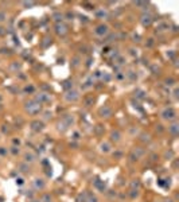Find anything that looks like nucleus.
Wrapping results in <instances>:
<instances>
[{"mask_svg":"<svg viewBox=\"0 0 179 202\" xmlns=\"http://www.w3.org/2000/svg\"><path fill=\"white\" fill-rule=\"evenodd\" d=\"M109 137H111V141H113V143H119V141H121V139H123V133H121V131H119V129H113V131H111Z\"/></svg>","mask_w":179,"mask_h":202,"instance_id":"6e6552de","label":"nucleus"},{"mask_svg":"<svg viewBox=\"0 0 179 202\" xmlns=\"http://www.w3.org/2000/svg\"><path fill=\"white\" fill-rule=\"evenodd\" d=\"M112 113H113V111L109 105H104V107H101L99 109V115L101 119H109V117L112 116Z\"/></svg>","mask_w":179,"mask_h":202,"instance_id":"39448f33","label":"nucleus"},{"mask_svg":"<svg viewBox=\"0 0 179 202\" xmlns=\"http://www.w3.org/2000/svg\"><path fill=\"white\" fill-rule=\"evenodd\" d=\"M144 152H145V149H144V148H141V147H135V148L132 149V154H135V155H136L137 158H139V159L144 155Z\"/></svg>","mask_w":179,"mask_h":202,"instance_id":"dca6fc26","label":"nucleus"},{"mask_svg":"<svg viewBox=\"0 0 179 202\" xmlns=\"http://www.w3.org/2000/svg\"><path fill=\"white\" fill-rule=\"evenodd\" d=\"M99 149L101 154H109L112 151V145L109 141H101L100 145H99Z\"/></svg>","mask_w":179,"mask_h":202,"instance_id":"1a4fd4ad","label":"nucleus"},{"mask_svg":"<svg viewBox=\"0 0 179 202\" xmlns=\"http://www.w3.org/2000/svg\"><path fill=\"white\" fill-rule=\"evenodd\" d=\"M65 100L67 101V103H76V101L80 100V92L78 90H69L66 94H65Z\"/></svg>","mask_w":179,"mask_h":202,"instance_id":"20e7f679","label":"nucleus"},{"mask_svg":"<svg viewBox=\"0 0 179 202\" xmlns=\"http://www.w3.org/2000/svg\"><path fill=\"white\" fill-rule=\"evenodd\" d=\"M129 197H131L132 200H135L136 197H139V190H131V191H129Z\"/></svg>","mask_w":179,"mask_h":202,"instance_id":"4be33fe9","label":"nucleus"},{"mask_svg":"<svg viewBox=\"0 0 179 202\" xmlns=\"http://www.w3.org/2000/svg\"><path fill=\"white\" fill-rule=\"evenodd\" d=\"M171 156H174V154H172L171 151H170V152H166V159L170 160V158H171Z\"/></svg>","mask_w":179,"mask_h":202,"instance_id":"c85d7f7f","label":"nucleus"},{"mask_svg":"<svg viewBox=\"0 0 179 202\" xmlns=\"http://www.w3.org/2000/svg\"><path fill=\"white\" fill-rule=\"evenodd\" d=\"M12 144H14L15 147H19V145L22 144V141H20L19 137H18V139H12Z\"/></svg>","mask_w":179,"mask_h":202,"instance_id":"bb28decb","label":"nucleus"},{"mask_svg":"<svg viewBox=\"0 0 179 202\" xmlns=\"http://www.w3.org/2000/svg\"><path fill=\"white\" fill-rule=\"evenodd\" d=\"M86 202H99V198H97L94 194L89 193L88 191V195H86Z\"/></svg>","mask_w":179,"mask_h":202,"instance_id":"aec40b11","label":"nucleus"},{"mask_svg":"<svg viewBox=\"0 0 179 202\" xmlns=\"http://www.w3.org/2000/svg\"><path fill=\"white\" fill-rule=\"evenodd\" d=\"M96 16L99 19H104V18H107L108 16V12H107V10H104V8H100V10L96 11Z\"/></svg>","mask_w":179,"mask_h":202,"instance_id":"f3484780","label":"nucleus"},{"mask_svg":"<svg viewBox=\"0 0 179 202\" xmlns=\"http://www.w3.org/2000/svg\"><path fill=\"white\" fill-rule=\"evenodd\" d=\"M129 187H131V190H139L140 189V181L139 179H133L131 182V185H129Z\"/></svg>","mask_w":179,"mask_h":202,"instance_id":"a211bd4d","label":"nucleus"},{"mask_svg":"<svg viewBox=\"0 0 179 202\" xmlns=\"http://www.w3.org/2000/svg\"><path fill=\"white\" fill-rule=\"evenodd\" d=\"M23 159H24V163H34V162L36 160V156L34 155V154H32V152H26V154H24V155H23Z\"/></svg>","mask_w":179,"mask_h":202,"instance_id":"f8f14e48","label":"nucleus"},{"mask_svg":"<svg viewBox=\"0 0 179 202\" xmlns=\"http://www.w3.org/2000/svg\"><path fill=\"white\" fill-rule=\"evenodd\" d=\"M177 116H178V113H177V111H175V109H174L172 107L164 108L163 111L160 112L162 120L168 121V123H171V121H175V120H177Z\"/></svg>","mask_w":179,"mask_h":202,"instance_id":"f03ea898","label":"nucleus"},{"mask_svg":"<svg viewBox=\"0 0 179 202\" xmlns=\"http://www.w3.org/2000/svg\"><path fill=\"white\" fill-rule=\"evenodd\" d=\"M24 109H26V112L30 116H36L42 112V105L35 100H30L26 103V105H24Z\"/></svg>","mask_w":179,"mask_h":202,"instance_id":"f257e3e1","label":"nucleus"},{"mask_svg":"<svg viewBox=\"0 0 179 202\" xmlns=\"http://www.w3.org/2000/svg\"><path fill=\"white\" fill-rule=\"evenodd\" d=\"M140 22L141 24H143L144 27H148L149 24L152 23V16L149 15V14H144L143 16H141V19H140Z\"/></svg>","mask_w":179,"mask_h":202,"instance_id":"4468645a","label":"nucleus"},{"mask_svg":"<svg viewBox=\"0 0 179 202\" xmlns=\"http://www.w3.org/2000/svg\"><path fill=\"white\" fill-rule=\"evenodd\" d=\"M44 186H46V182H44V179H42V178H36V179H34L35 190H43Z\"/></svg>","mask_w":179,"mask_h":202,"instance_id":"ddd939ff","label":"nucleus"},{"mask_svg":"<svg viewBox=\"0 0 179 202\" xmlns=\"http://www.w3.org/2000/svg\"><path fill=\"white\" fill-rule=\"evenodd\" d=\"M34 100L38 101L40 105L47 104V103H50V94H47V93H38V94L35 96Z\"/></svg>","mask_w":179,"mask_h":202,"instance_id":"423d86ee","label":"nucleus"},{"mask_svg":"<svg viewBox=\"0 0 179 202\" xmlns=\"http://www.w3.org/2000/svg\"><path fill=\"white\" fill-rule=\"evenodd\" d=\"M34 90H35V88L32 86V85H30V86H26V88H24V92H30V93H34Z\"/></svg>","mask_w":179,"mask_h":202,"instance_id":"cd10ccee","label":"nucleus"},{"mask_svg":"<svg viewBox=\"0 0 179 202\" xmlns=\"http://www.w3.org/2000/svg\"><path fill=\"white\" fill-rule=\"evenodd\" d=\"M86 195H88V191H82L78 194V197H77V202H86Z\"/></svg>","mask_w":179,"mask_h":202,"instance_id":"6ab92c4d","label":"nucleus"},{"mask_svg":"<svg viewBox=\"0 0 179 202\" xmlns=\"http://www.w3.org/2000/svg\"><path fill=\"white\" fill-rule=\"evenodd\" d=\"M7 154H8V149L6 147H0V155H2V156H7Z\"/></svg>","mask_w":179,"mask_h":202,"instance_id":"393cba45","label":"nucleus"},{"mask_svg":"<svg viewBox=\"0 0 179 202\" xmlns=\"http://www.w3.org/2000/svg\"><path fill=\"white\" fill-rule=\"evenodd\" d=\"M10 151H11V154H12V155H14V156H16V155H19L20 149H19V147H15V145H12Z\"/></svg>","mask_w":179,"mask_h":202,"instance_id":"412c9836","label":"nucleus"},{"mask_svg":"<svg viewBox=\"0 0 179 202\" xmlns=\"http://www.w3.org/2000/svg\"><path fill=\"white\" fill-rule=\"evenodd\" d=\"M30 125H31V129L35 132H42L44 129V123L42 120H34V121H31Z\"/></svg>","mask_w":179,"mask_h":202,"instance_id":"0eeeda50","label":"nucleus"},{"mask_svg":"<svg viewBox=\"0 0 179 202\" xmlns=\"http://www.w3.org/2000/svg\"><path fill=\"white\" fill-rule=\"evenodd\" d=\"M108 32H109V26L108 24H104V23L99 24V26L94 28L96 36H105V35H108Z\"/></svg>","mask_w":179,"mask_h":202,"instance_id":"7ed1b4c3","label":"nucleus"},{"mask_svg":"<svg viewBox=\"0 0 179 202\" xmlns=\"http://www.w3.org/2000/svg\"><path fill=\"white\" fill-rule=\"evenodd\" d=\"M139 140L143 141V143H149V141H151V135H149V133H145V132L139 133Z\"/></svg>","mask_w":179,"mask_h":202,"instance_id":"2eb2a0df","label":"nucleus"},{"mask_svg":"<svg viewBox=\"0 0 179 202\" xmlns=\"http://www.w3.org/2000/svg\"><path fill=\"white\" fill-rule=\"evenodd\" d=\"M164 202H174V200H172V198H166Z\"/></svg>","mask_w":179,"mask_h":202,"instance_id":"c756f323","label":"nucleus"},{"mask_svg":"<svg viewBox=\"0 0 179 202\" xmlns=\"http://www.w3.org/2000/svg\"><path fill=\"white\" fill-rule=\"evenodd\" d=\"M51 116H53V113H51V112H44V113H43V120H48V119H51Z\"/></svg>","mask_w":179,"mask_h":202,"instance_id":"a878e982","label":"nucleus"},{"mask_svg":"<svg viewBox=\"0 0 179 202\" xmlns=\"http://www.w3.org/2000/svg\"><path fill=\"white\" fill-rule=\"evenodd\" d=\"M6 20H7V14L4 11H0V23L6 22Z\"/></svg>","mask_w":179,"mask_h":202,"instance_id":"5701e85b","label":"nucleus"},{"mask_svg":"<svg viewBox=\"0 0 179 202\" xmlns=\"http://www.w3.org/2000/svg\"><path fill=\"white\" fill-rule=\"evenodd\" d=\"M168 132L170 135L172 136H178V132H179V123L175 120V121H171V124L168 125Z\"/></svg>","mask_w":179,"mask_h":202,"instance_id":"9b49d317","label":"nucleus"},{"mask_svg":"<svg viewBox=\"0 0 179 202\" xmlns=\"http://www.w3.org/2000/svg\"><path fill=\"white\" fill-rule=\"evenodd\" d=\"M42 202H51V195L50 194H44L42 197Z\"/></svg>","mask_w":179,"mask_h":202,"instance_id":"b1692460","label":"nucleus"},{"mask_svg":"<svg viewBox=\"0 0 179 202\" xmlns=\"http://www.w3.org/2000/svg\"><path fill=\"white\" fill-rule=\"evenodd\" d=\"M55 32H57V35H61V36L66 35L67 34V26L66 24H63V23H57Z\"/></svg>","mask_w":179,"mask_h":202,"instance_id":"9d476101","label":"nucleus"}]
</instances>
